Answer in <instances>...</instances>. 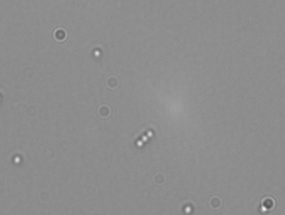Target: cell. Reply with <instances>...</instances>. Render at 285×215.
<instances>
[{
    "label": "cell",
    "mask_w": 285,
    "mask_h": 215,
    "mask_svg": "<svg viewBox=\"0 0 285 215\" xmlns=\"http://www.w3.org/2000/svg\"><path fill=\"white\" fill-rule=\"evenodd\" d=\"M119 84V79L115 77V75H110V77L107 79V85L108 88H117Z\"/></svg>",
    "instance_id": "1"
},
{
    "label": "cell",
    "mask_w": 285,
    "mask_h": 215,
    "mask_svg": "<svg viewBox=\"0 0 285 215\" xmlns=\"http://www.w3.org/2000/svg\"><path fill=\"white\" fill-rule=\"evenodd\" d=\"M55 39L57 41H62V40H65L66 39V31L64 29H57L55 31Z\"/></svg>",
    "instance_id": "2"
},
{
    "label": "cell",
    "mask_w": 285,
    "mask_h": 215,
    "mask_svg": "<svg viewBox=\"0 0 285 215\" xmlns=\"http://www.w3.org/2000/svg\"><path fill=\"white\" fill-rule=\"evenodd\" d=\"M222 205H223V202H222V200L219 197L210 198V206H211L213 209H219V207H222Z\"/></svg>",
    "instance_id": "3"
},
{
    "label": "cell",
    "mask_w": 285,
    "mask_h": 215,
    "mask_svg": "<svg viewBox=\"0 0 285 215\" xmlns=\"http://www.w3.org/2000/svg\"><path fill=\"white\" fill-rule=\"evenodd\" d=\"M110 113V109H109V106L108 105H100L99 106V114L102 115L104 118H107Z\"/></svg>",
    "instance_id": "4"
}]
</instances>
